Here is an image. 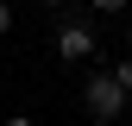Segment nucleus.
<instances>
[{"label":"nucleus","instance_id":"5","mask_svg":"<svg viewBox=\"0 0 132 126\" xmlns=\"http://www.w3.org/2000/svg\"><path fill=\"white\" fill-rule=\"evenodd\" d=\"M94 6H101V13H126V0H94Z\"/></svg>","mask_w":132,"mask_h":126},{"label":"nucleus","instance_id":"7","mask_svg":"<svg viewBox=\"0 0 132 126\" xmlns=\"http://www.w3.org/2000/svg\"><path fill=\"white\" fill-rule=\"evenodd\" d=\"M6 126H31V120H6Z\"/></svg>","mask_w":132,"mask_h":126},{"label":"nucleus","instance_id":"1","mask_svg":"<svg viewBox=\"0 0 132 126\" xmlns=\"http://www.w3.org/2000/svg\"><path fill=\"white\" fill-rule=\"evenodd\" d=\"M82 107H88V120H120V107H126L120 76H88V88H82Z\"/></svg>","mask_w":132,"mask_h":126},{"label":"nucleus","instance_id":"6","mask_svg":"<svg viewBox=\"0 0 132 126\" xmlns=\"http://www.w3.org/2000/svg\"><path fill=\"white\" fill-rule=\"evenodd\" d=\"M126 44H132V19H126Z\"/></svg>","mask_w":132,"mask_h":126},{"label":"nucleus","instance_id":"8","mask_svg":"<svg viewBox=\"0 0 132 126\" xmlns=\"http://www.w3.org/2000/svg\"><path fill=\"white\" fill-rule=\"evenodd\" d=\"M44 6H63V0H44Z\"/></svg>","mask_w":132,"mask_h":126},{"label":"nucleus","instance_id":"2","mask_svg":"<svg viewBox=\"0 0 132 126\" xmlns=\"http://www.w3.org/2000/svg\"><path fill=\"white\" fill-rule=\"evenodd\" d=\"M57 57H69V63H88V57H94V32L82 25V19H69V25L57 32Z\"/></svg>","mask_w":132,"mask_h":126},{"label":"nucleus","instance_id":"3","mask_svg":"<svg viewBox=\"0 0 132 126\" xmlns=\"http://www.w3.org/2000/svg\"><path fill=\"white\" fill-rule=\"evenodd\" d=\"M113 76H120V88L132 94V57H126V63H120V69H113Z\"/></svg>","mask_w":132,"mask_h":126},{"label":"nucleus","instance_id":"4","mask_svg":"<svg viewBox=\"0 0 132 126\" xmlns=\"http://www.w3.org/2000/svg\"><path fill=\"white\" fill-rule=\"evenodd\" d=\"M0 32H13V6H6V0H0Z\"/></svg>","mask_w":132,"mask_h":126}]
</instances>
